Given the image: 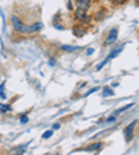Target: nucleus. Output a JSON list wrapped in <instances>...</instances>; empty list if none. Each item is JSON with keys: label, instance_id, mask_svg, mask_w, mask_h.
Here are the masks:
<instances>
[{"label": "nucleus", "instance_id": "13", "mask_svg": "<svg viewBox=\"0 0 139 155\" xmlns=\"http://www.w3.org/2000/svg\"><path fill=\"white\" fill-rule=\"evenodd\" d=\"M52 136H53V130H47L46 133H43V134H42V137H43V139H50Z\"/></svg>", "mask_w": 139, "mask_h": 155}, {"label": "nucleus", "instance_id": "6", "mask_svg": "<svg viewBox=\"0 0 139 155\" xmlns=\"http://www.w3.org/2000/svg\"><path fill=\"white\" fill-rule=\"evenodd\" d=\"M75 6H77V8H81L86 11L91 7V0H75Z\"/></svg>", "mask_w": 139, "mask_h": 155}, {"label": "nucleus", "instance_id": "16", "mask_svg": "<svg viewBox=\"0 0 139 155\" xmlns=\"http://www.w3.org/2000/svg\"><path fill=\"white\" fill-rule=\"evenodd\" d=\"M125 2H128V0H114L116 4H123V3H125Z\"/></svg>", "mask_w": 139, "mask_h": 155}, {"label": "nucleus", "instance_id": "14", "mask_svg": "<svg viewBox=\"0 0 139 155\" xmlns=\"http://www.w3.org/2000/svg\"><path fill=\"white\" fill-rule=\"evenodd\" d=\"M97 90H99V87H93V89H91V90H89V91H86V93L84 94V97H88V96H89V94L95 93V91H97Z\"/></svg>", "mask_w": 139, "mask_h": 155}, {"label": "nucleus", "instance_id": "9", "mask_svg": "<svg viewBox=\"0 0 139 155\" xmlns=\"http://www.w3.org/2000/svg\"><path fill=\"white\" fill-rule=\"evenodd\" d=\"M11 111V105L9 104H0V112H9Z\"/></svg>", "mask_w": 139, "mask_h": 155}, {"label": "nucleus", "instance_id": "5", "mask_svg": "<svg viewBox=\"0 0 139 155\" xmlns=\"http://www.w3.org/2000/svg\"><path fill=\"white\" fill-rule=\"evenodd\" d=\"M117 36H118V31H117V28H113L110 31V33H109V36L106 38V40H104V45H106V46L113 45V43L116 42Z\"/></svg>", "mask_w": 139, "mask_h": 155}, {"label": "nucleus", "instance_id": "15", "mask_svg": "<svg viewBox=\"0 0 139 155\" xmlns=\"http://www.w3.org/2000/svg\"><path fill=\"white\" fill-rule=\"evenodd\" d=\"M29 122V118L26 115H24V116H21V123L23 125H25V123H28Z\"/></svg>", "mask_w": 139, "mask_h": 155}, {"label": "nucleus", "instance_id": "7", "mask_svg": "<svg viewBox=\"0 0 139 155\" xmlns=\"http://www.w3.org/2000/svg\"><path fill=\"white\" fill-rule=\"evenodd\" d=\"M72 32H74L75 36H78V38H81V36L85 35V29L82 28L81 25H75L74 28H72Z\"/></svg>", "mask_w": 139, "mask_h": 155}, {"label": "nucleus", "instance_id": "18", "mask_svg": "<svg viewBox=\"0 0 139 155\" xmlns=\"http://www.w3.org/2000/svg\"><path fill=\"white\" fill-rule=\"evenodd\" d=\"M93 51H95L93 48H88V50H86V54H88V55H91V54H92V53H93Z\"/></svg>", "mask_w": 139, "mask_h": 155}, {"label": "nucleus", "instance_id": "11", "mask_svg": "<svg viewBox=\"0 0 139 155\" xmlns=\"http://www.w3.org/2000/svg\"><path fill=\"white\" fill-rule=\"evenodd\" d=\"M107 96H113V90L109 89V87H104L103 89V97H107Z\"/></svg>", "mask_w": 139, "mask_h": 155}, {"label": "nucleus", "instance_id": "3", "mask_svg": "<svg viewBox=\"0 0 139 155\" xmlns=\"http://www.w3.org/2000/svg\"><path fill=\"white\" fill-rule=\"evenodd\" d=\"M135 126H136V120H134L132 123H130V125H128L125 129H124V134H125L127 141H131V140H132V137H134V129H135Z\"/></svg>", "mask_w": 139, "mask_h": 155}, {"label": "nucleus", "instance_id": "2", "mask_svg": "<svg viewBox=\"0 0 139 155\" xmlns=\"http://www.w3.org/2000/svg\"><path fill=\"white\" fill-rule=\"evenodd\" d=\"M75 18L81 22H85V24H89L91 22V17L86 15V11L85 10H81V8H77L75 10Z\"/></svg>", "mask_w": 139, "mask_h": 155}, {"label": "nucleus", "instance_id": "17", "mask_svg": "<svg viewBox=\"0 0 139 155\" xmlns=\"http://www.w3.org/2000/svg\"><path fill=\"white\" fill-rule=\"evenodd\" d=\"M107 122H109V123H114V122H116V118H114V116H110V118L107 119Z\"/></svg>", "mask_w": 139, "mask_h": 155}, {"label": "nucleus", "instance_id": "8", "mask_svg": "<svg viewBox=\"0 0 139 155\" xmlns=\"http://www.w3.org/2000/svg\"><path fill=\"white\" fill-rule=\"evenodd\" d=\"M102 147H103V144H102V141H99V143H95V144L88 145L86 151H96V150H100Z\"/></svg>", "mask_w": 139, "mask_h": 155}, {"label": "nucleus", "instance_id": "20", "mask_svg": "<svg viewBox=\"0 0 139 155\" xmlns=\"http://www.w3.org/2000/svg\"><path fill=\"white\" fill-rule=\"evenodd\" d=\"M54 62H56L54 60H50V62H49V64H50V65H52V67H53V65H54Z\"/></svg>", "mask_w": 139, "mask_h": 155}, {"label": "nucleus", "instance_id": "10", "mask_svg": "<svg viewBox=\"0 0 139 155\" xmlns=\"http://www.w3.org/2000/svg\"><path fill=\"white\" fill-rule=\"evenodd\" d=\"M63 50H65V51H75V50H79V47L78 46H63Z\"/></svg>", "mask_w": 139, "mask_h": 155}, {"label": "nucleus", "instance_id": "19", "mask_svg": "<svg viewBox=\"0 0 139 155\" xmlns=\"http://www.w3.org/2000/svg\"><path fill=\"white\" fill-rule=\"evenodd\" d=\"M58 127H60V125H58V123H54V125H53V129H58Z\"/></svg>", "mask_w": 139, "mask_h": 155}, {"label": "nucleus", "instance_id": "4", "mask_svg": "<svg viewBox=\"0 0 139 155\" xmlns=\"http://www.w3.org/2000/svg\"><path fill=\"white\" fill-rule=\"evenodd\" d=\"M11 24H13L14 29H16V32L18 33H23V28H24V22L21 21V19L18 18V17L13 15L11 17Z\"/></svg>", "mask_w": 139, "mask_h": 155}, {"label": "nucleus", "instance_id": "1", "mask_svg": "<svg viewBox=\"0 0 139 155\" xmlns=\"http://www.w3.org/2000/svg\"><path fill=\"white\" fill-rule=\"evenodd\" d=\"M42 26H43L42 22L31 24V25H24L23 33H35V32H38L39 29H42Z\"/></svg>", "mask_w": 139, "mask_h": 155}, {"label": "nucleus", "instance_id": "12", "mask_svg": "<svg viewBox=\"0 0 139 155\" xmlns=\"http://www.w3.org/2000/svg\"><path fill=\"white\" fill-rule=\"evenodd\" d=\"M131 107H134V104H128L127 107H123V108H120V110H117V111H116V114H121V112H124V111H127L128 108H131Z\"/></svg>", "mask_w": 139, "mask_h": 155}]
</instances>
